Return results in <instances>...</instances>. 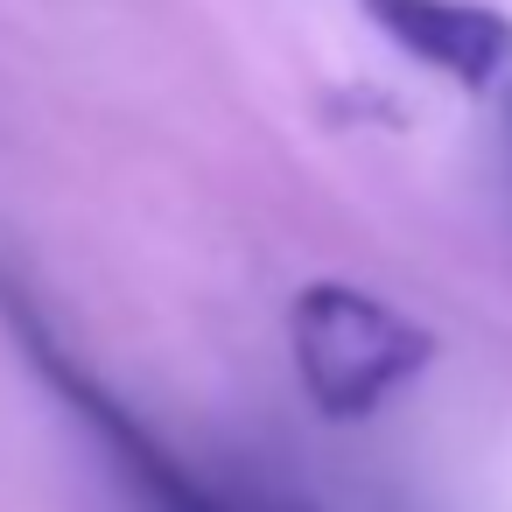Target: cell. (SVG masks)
I'll use <instances>...</instances> for the list:
<instances>
[{
	"instance_id": "1",
	"label": "cell",
	"mask_w": 512,
	"mask_h": 512,
	"mask_svg": "<svg viewBox=\"0 0 512 512\" xmlns=\"http://www.w3.org/2000/svg\"><path fill=\"white\" fill-rule=\"evenodd\" d=\"M288 351L309 407L330 421H365L435 365V337L358 281H309L288 309Z\"/></svg>"
},
{
	"instance_id": "2",
	"label": "cell",
	"mask_w": 512,
	"mask_h": 512,
	"mask_svg": "<svg viewBox=\"0 0 512 512\" xmlns=\"http://www.w3.org/2000/svg\"><path fill=\"white\" fill-rule=\"evenodd\" d=\"M0 309H8V323H15V337H22V351H29V365L71 400V414L92 428V442L113 456V470H120V484L134 491V505L141 512H281L274 498L260 505V498H239V491H218V484H204L162 435H148L64 344H57V330L43 323V309L29 302V288H15V281H0Z\"/></svg>"
},
{
	"instance_id": "3",
	"label": "cell",
	"mask_w": 512,
	"mask_h": 512,
	"mask_svg": "<svg viewBox=\"0 0 512 512\" xmlns=\"http://www.w3.org/2000/svg\"><path fill=\"white\" fill-rule=\"evenodd\" d=\"M358 8L393 50L442 71L449 85L463 92L512 85V22L484 0H358Z\"/></svg>"
}]
</instances>
